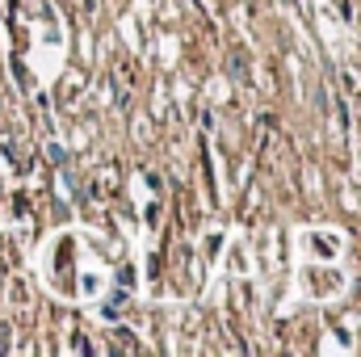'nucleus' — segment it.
Returning a JSON list of instances; mask_svg holds the SVG:
<instances>
[]
</instances>
